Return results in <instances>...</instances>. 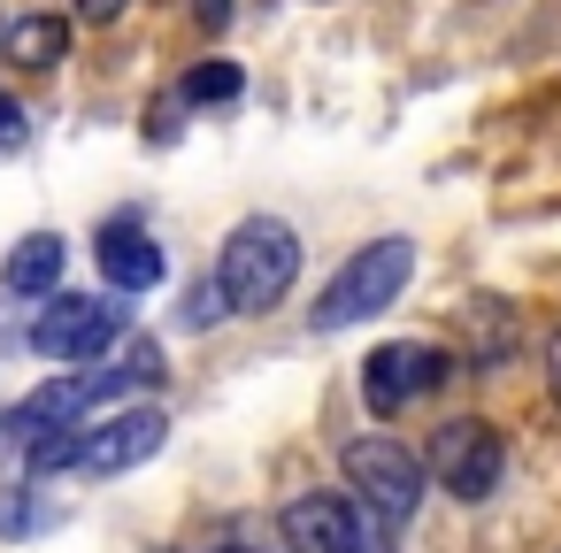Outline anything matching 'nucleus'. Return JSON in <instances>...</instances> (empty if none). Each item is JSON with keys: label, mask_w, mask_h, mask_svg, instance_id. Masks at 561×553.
<instances>
[{"label": "nucleus", "mask_w": 561, "mask_h": 553, "mask_svg": "<svg viewBox=\"0 0 561 553\" xmlns=\"http://www.w3.org/2000/svg\"><path fill=\"white\" fill-rule=\"evenodd\" d=\"M300 277V239L285 216H247L216 254V292L231 315H270Z\"/></svg>", "instance_id": "f257e3e1"}, {"label": "nucleus", "mask_w": 561, "mask_h": 553, "mask_svg": "<svg viewBox=\"0 0 561 553\" xmlns=\"http://www.w3.org/2000/svg\"><path fill=\"white\" fill-rule=\"evenodd\" d=\"M415 277V246L408 239H369L323 292H316V308H308V323L316 331H346V323H369L377 308H392L400 300V285Z\"/></svg>", "instance_id": "f03ea898"}, {"label": "nucleus", "mask_w": 561, "mask_h": 553, "mask_svg": "<svg viewBox=\"0 0 561 553\" xmlns=\"http://www.w3.org/2000/svg\"><path fill=\"white\" fill-rule=\"evenodd\" d=\"M124 323H131V308H124L116 292H55V300L39 308V323H32V346H39L47 361L93 369V361L116 354Z\"/></svg>", "instance_id": "7ed1b4c3"}, {"label": "nucleus", "mask_w": 561, "mask_h": 553, "mask_svg": "<svg viewBox=\"0 0 561 553\" xmlns=\"http://www.w3.org/2000/svg\"><path fill=\"white\" fill-rule=\"evenodd\" d=\"M339 469H346V492H354V507H369L377 522H408L415 507H423V461L400 446V438H385V430H369V438H354L346 453H339Z\"/></svg>", "instance_id": "20e7f679"}, {"label": "nucleus", "mask_w": 561, "mask_h": 553, "mask_svg": "<svg viewBox=\"0 0 561 553\" xmlns=\"http://www.w3.org/2000/svg\"><path fill=\"white\" fill-rule=\"evenodd\" d=\"M423 469L438 476V492H454L461 507H477V499H492V492H500L507 446H500V430H492L484 415H454V423H438V430H431Z\"/></svg>", "instance_id": "39448f33"}, {"label": "nucleus", "mask_w": 561, "mask_h": 553, "mask_svg": "<svg viewBox=\"0 0 561 553\" xmlns=\"http://www.w3.org/2000/svg\"><path fill=\"white\" fill-rule=\"evenodd\" d=\"M446 377H454V354H446V346L392 338V346H377V354L362 361V400H369V415H400V407L431 400Z\"/></svg>", "instance_id": "423d86ee"}, {"label": "nucleus", "mask_w": 561, "mask_h": 553, "mask_svg": "<svg viewBox=\"0 0 561 553\" xmlns=\"http://www.w3.org/2000/svg\"><path fill=\"white\" fill-rule=\"evenodd\" d=\"M162 407H116V415H101V423H85L78 430V469L85 476H124V469H139L154 446H162Z\"/></svg>", "instance_id": "0eeeda50"}, {"label": "nucleus", "mask_w": 561, "mask_h": 553, "mask_svg": "<svg viewBox=\"0 0 561 553\" xmlns=\"http://www.w3.org/2000/svg\"><path fill=\"white\" fill-rule=\"evenodd\" d=\"M277 530H285L293 553H354V538H362V507L339 499V492H300V499H285Z\"/></svg>", "instance_id": "6e6552de"}, {"label": "nucleus", "mask_w": 561, "mask_h": 553, "mask_svg": "<svg viewBox=\"0 0 561 553\" xmlns=\"http://www.w3.org/2000/svg\"><path fill=\"white\" fill-rule=\"evenodd\" d=\"M93 254H101V277L116 285V300H124V292L139 300V292H154V285H162V246H154L139 223H108Z\"/></svg>", "instance_id": "1a4fd4ad"}, {"label": "nucleus", "mask_w": 561, "mask_h": 553, "mask_svg": "<svg viewBox=\"0 0 561 553\" xmlns=\"http://www.w3.org/2000/svg\"><path fill=\"white\" fill-rule=\"evenodd\" d=\"M62 262H70V246H62L55 231H32V239H16V246H9V262H0V285H9L16 300H55Z\"/></svg>", "instance_id": "9d476101"}, {"label": "nucleus", "mask_w": 561, "mask_h": 553, "mask_svg": "<svg viewBox=\"0 0 561 553\" xmlns=\"http://www.w3.org/2000/svg\"><path fill=\"white\" fill-rule=\"evenodd\" d=\"M0 47L24 70H55L70 55V16H16V24H0Z\"/></svg>", "instance_id": "9b49d317"}, {"label": "nucleus", "mask_w": 561, "mask_h": 553, "mask_svg": "<svg viewBox=\"0 0 561 553\" xmlns=\"http://www.w3.org/2000/svg\"><path fill=\"white\" fill-rule=\"evenodd\" d=\"M239 62H193L185 70V85H178V101L185 108H224V101H239Z\"/></svg>", "instance_id": "f8f14e48"}, {"label": "nucleus", "mask_w": 561, "mask_h": 553, "mask_svg": "<svg viewBox=\"0 0 561 553\" xmlns=\"http://www.w3.org/2000/svg\"><path fill=\"white\" fill-rule=\"evenodd\" d=\"M193 331H208V323H224L231 308H224V292H216V277H201V285H185V308H178Z\"/></svg>", "instance_id": "ddd939ff"}, {"label": "nucleus", "mask_w": 561, "mask_h": 553, "mask_svg": "<svg viewBox=\"0 0 561 553\" xmlns=\"http://www.w3.org/2000/svg\"><path fill=\"white\" fill-rule=\"evenodd\" d=\"M354 553H392V522H377V515L362 507V538H354Z\"/></svg>", "instance_id": "4468645a"}, {"label": "nucleus", "mask_w": 561, "mask_h": 553, "mask_svg": "<svg viewBox=\"0 0 561 553\" xmlns=\"http://www.w3.org/2000/svg\"><path fill=\"white\" fill-rule=\"evenodd\" d=\"M24 139H32V131H24V108L0 93V147H24Z\"/></svg>", "instance_id": "2eb2a0df"}, {"label": "nucleus", "mask_w": 561, "mask_h": 553, "mask_svg": "<svg viewBox=\"0 0 561 553\" xmlns=\"http://www.w3.org/2000/svg\"><path fill=\"white\" fill-rule=\"evenodd\" d=\"M193 16H201V32H224L231 24V0H193Z\"/></svg>", "instance_id": "dca6fc26"}, {"label": "nucleus", "mask_w": 561, "mask_h": 553, "mask_svg": "<svg viewBox=\"0 0 561 553\" xmlns=\"http://www.w3.org/2000/svg\"><path fill=\"white\" fill-rule=\"evenodd\" d=\"M546 392H553V407H561V331L546 338Z\"/></svg>", "instance_id": "f3484780"}, {"label": "nucleus", "mask_w": 561, "mask_h": 553, "mask_svg": "<svg viewBox=\"0 0 561 553\" xmlns=\"http://www.w3.org/2000/svg\"><path fill=\"white\" fill-rule=\"evenodd\" d=\"M78 16H85V24H116V16H124V0H78Z\"/></svg>", "instance_id": "a211bd4d"}, {"label": "nucleus", "mask_w": 561, "mask_h": 553, "mask_svg": "<svg viewBox=\"0 0 561 553\" xmlns=\"http://www.w3.org/2000/svg\"><path fill=\"white\" fill-rule=\"evenodd\" d=\"M216 553H254V545H216Z\"/></svg>", "instance_id": "6ab92c4d"}]
</instances>
